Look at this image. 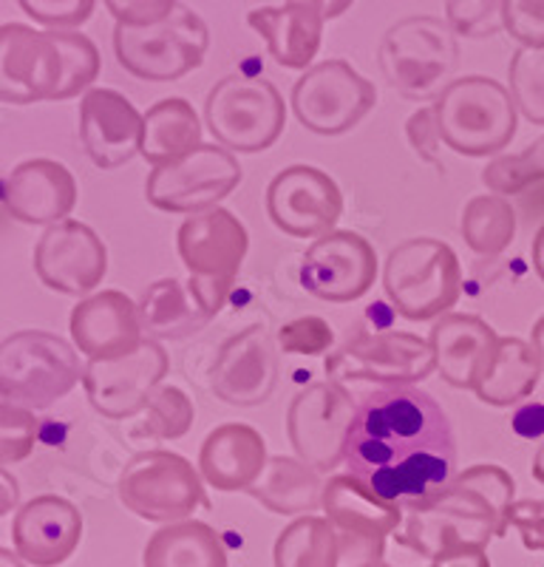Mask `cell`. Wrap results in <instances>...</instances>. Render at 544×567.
Listing matches in <instances>:
<instances>
[{"label":"cell","instance_id":"48","mask_svg":"<svg viewBox=\"0 0 544 567\" xmlns=\"http://www.w3.org/2000/svg\"><path fill=\"white\" fill-rule=\"evenodd\" d=\"M513 434L522 440H544V403H522L511 417Z\"/></svg>","mask_w":544,"mask_h":567},{"label":"cell","instance_id":"36","mask_svg":"<svg viewBox=\"0 0 544 567\" xmlns=\"http://www.w3.org/2000/svg\"><path fill=\"white\" fill-rule=\"evenodd\" d=\"M196 409L188 392L179 386H163L150 394L148 406L143 409L134 425V437L143 440H179L193 429Z\"/></svg>","mask_w":544,"mask_h":567},{"label":"cell","instance_id":"5","mask_svg":"<svg viewBox=\"0 0 544 567\" xmlns=\"http://www.w3.org/2000/svg\"><path fill=\"white\" fill-rule=\"evenodd\" d=\"M80 349L43 329H20L0 343V394L3 403L49 409L83 383Z\"/></svg>","mask_w":544,"mask_h":567},{"label":"cell","instance_id":"37","mask_svg":"<svg viewBox=\"0 0 544 567\" xmlns=\"http://www.w3.org/2000/svg\"><path fill=\"white\" fill-rule=\"evenodd\" d=\"M508 91L527 123L544 125V49L519 45L508 65Z\"/></svg>","mask_w":544,"mask_h":567},{"label":"cell","instance_id":"51","mask_svg":"<svg viewBox=\"0 0 544 567\" xmlns=\"http://www.w3.org/2000/svg\"><path fill=\"white\" fill-rule=\"evenodd\" d=\"M286 3H310V7L321 9L326 20L332 18H341L344 12H349V7L355 0H286Z\"/></svg>","mask_w":544,"mask_h":567},{"label":"cell","instance_id":"46","mask_svg":"<svg viewBox=\"0 0 544 567\" xmlns=\"http://www.w3.org/2000/svg\"><path fill=\"white\" fill-rule=\"evenodd\" d=\"M119 27H156L179 9V0H105Z\"/></svg>","mask_w":544,"mask_h":567},{"label":"cell","instance_id":"49","mask_svg":"<svg viewBox=\"0 0 544 567\" xmlns=\"http://www.w3.org/2000/svg\"><path fill=\"white\" fill-rule=\"evenodd\" d=\"M428 567H491V561H488L485 550H468V554L448 556L442 561H431Z\"/></svg>","mask_w":544,"mask_h":567},{"label":"cell","instance_id":"23","mask_svg":"<svg viewBox=\"0 0 544 567\" xmlns=\"http://www.w3.org/2000/svg\"><path fill=\"white\" fill-rule=\"evenodd\" d=\"M3 210L20 225L52 227L77 207V179L57 159H27L3 179Z\"/></svg>","mask_w":544,"mask_h":567},{"label":"cell","instance_id":"14","mask_svg":"<svg viewBox=\"0 0 544 567\" xmlns=\"http://www.w3.org/2000/svg\"><path fill=\"white\" fill-rule=\"evenodd\" d=\"M355 414L357 403L337 381L306 386L292 398L286 412V434L295 454L321 474L344 465L346 437Z\"/></svg>","mask_w":544,"mask_h":567},{"label":"cell","instance_id":"26","mask_svg":"<svg viewBox=\"0 0 544 567\" xmlns=\"http://www.w3.org/2000/svg\"><path fill=\"white\" fill-rule=\"evenodd\" d=\"M437 354V374L453 389L473 392L491 367L502 338L488 321L468 312H448L428 336Z\"/></svg>","mask_w":544,"mask_h":567},{"label":"cell","instance_id":"41","mask_svg":"<svg viewBox=\"0 0 544 567\" xmlns=\"http://www.w3.org/2000/svg\"><path fill=\"white\" fill-rule=\"evenodd\" d=\"M38 432L40 425L32 409L3 403L0 406V463L18 465L20 460H27L34 452Z\"/></svg>","mask_w":544,"mask_h":567},{"label":"cell","instance_id":"4","mask_svg":"<svg viewBox=\"0 0 544 567\" xmlns=\"http://www.w3.org/2000/svg\"><path fill=\"white\" fill-rule=\"evenodd\" d=\"M460 45L446 20L415 14L383 34L380 71L408 100H440L442 91L457 80Z\"/></svg>","mask_w":544,"mask_h":567},{"label":"cell","instance_id":"16","mask_svg":"<svg viewBox=\"0 0 544 567\" xmlns=\"http://www.w3.org/2000/svg\"><path fill=\"white\" fill-rule=\"evenodd\" d=\"M266 216L292 239H321L344 216V194L315 165H290L266 185Z\"/></svg>","mask_w":544,"mask_h":567},{"label":"cell","instance_id":"30","mask_svg":"<svg viewBox=\"0 0 544 567\" xmlns=\"http://www.w3.org/2000/svg\"><path fill=\"white\" fill-rule=\"evenodd\" d=\"M205 125L199 114L185 97H168L150 105L145 111V134H143V156L150 168H165L174 162L185 159L201 148L205 142Z\"/></svg>","mask_w":544,"mask_h":567},{"label":"cell","instance_id":"12","mask_svg":"<svg viewBox=\"0 0 544 567\" xmlns=\"http://www.w3.org/2000/svg\"><path fill=\"white\" fill-rule=\"evenodd\" d=\"M435 372V347L415 332H372L326 354V374L337 383L369 381L383 386H415Z\"/></svg>","mask_w":544,"mask_h":567},{"label":"cell","instance_id":"55","mask_svg":"<svg viewBox=\"0 0 544 567\" xmlns=\"http://www.w3.org/2000/svg\"><path fill=\"white\" fill-rule=\"evenodd\" d=\"M0 565H3V567H27V561L20 559L18 550L3 548V550H0Z\"/></svg>","mask_w":544,"mask_h":567},{"label":"cell","instance_id":"45","mask_svg":"<svg viewBox=\"0 0 544 567\" xmlns=\"http://www.w3.org/2000/svg\"><path fill=\"white\" fill-rule=\"evenodd\" d=\"M406 140L422 162H428V165H440V148L446 145V142H442V131H440V120H437L435 103L422 105L420 111H415V114L408 116Z\"/></svg>","mask_w":544,"mask_h":567},{"label":"cell","instance_id":"53","mask_svg":"<svg viewBox=\"0 0 544 567\" xmlns=\"http://www.w3.org/2000/svg\"><path fill=\"white\" fill-rule=\"evenodd\" d=\"M531 343H533V349H536V352H538V361H542V367H544V316L538 318L536 323H533Z\"/></svg>","mask_w":544,"mask_h":567},{"label":"cell","instance_id":"54","mask_svg":"<svg viewBox=\"0 0 544 567\" xmlns=\"http://www.w3.org/2000/svg\"><path fill=\"white\" fill-rule=\"evenodd\" d=\"M533 480H536L538 485H544V440L542 445H538L536 457H533Z\"/></svg>","mask_w":544,"mask_h":567},{"label":"cell","instance_id":"50","mask_svg":"<svg viewBox=\"0 0 544 567\" xmlns=\"http://www.w3.org/2000/svg\"><path fill=\"white\" fill-rule=\"evenodd\" d=\"M18 480H14L9 471H3V474H0V511H3V514H12L14 505H18Z\"/></svg>","mask_w":544,"mask_h":567},{"label":"cell","instance_id":"21","mask_svg":"<svg viewBox=\"0 0 544 567\" xmlns=\"http://www.w3.org/2000/svg\"><path fill=\"white\" fill-rule=\"evenodd\" d=\"M145 114L114 89H91L80 103V140L100 171H117L143 151Z\"/></svg>","mask_w":544,"mask_h":567},{"label":"cell","instance_id":"42","mask_svg":"<svg viewBox=\"0 0 544 567\" xmlns=\"http://www.w3.org/2000/svg\"><path fill=\"white\" fill-rule=\"evenodd\" d=\"M279 349L286 354H326L335 347V329L321 316H301L279 329Z\"/></svg>","mask_w":544,"mask_h":567},{"label":"cell","instance_id":"24","mask_svg":"<svg viewBox=\"0 0 544 567\" xmlns=\"http://www.w3.org/2000/svg\"><path fill=\"white\" fill-rule=\"evenodd\" d=\"M83 536V516L72 499L40 494L20 505L12 519V545L32 567H60L74 556Z\"/></svg>","mask_w":544,"mask_h":567},{"label":"cell","instance_id":"52","mask_svg":"<svg viewBox=\"0 0 544 567\" xmlns=\"http://www.w3.org/2000/svg\"><path fill=\"white\" fill-rule=\"evenodd\" d=\"M533 267H536L538 278L544 281V225L536 230V239H533Z\"/></svg>","mask_w":544,"mask_h":567},{"label":"cell","instance_id":"9","mask_svg":"<svg viewBox=\"0 0 544 567\" xmlns=\"http://www.w3.org/2000/svg\"><path fill=\"white\" fill-rule=\"evenodd\" d=\"M205 125L221 148L261 154L284 134V97L270 80L224 78L205 100Z\"/></svg>","mask_w":544,"mask_h":567},{"label":"cell","instance_id":"17","mask_svg":"<svg viewBox=\"0 0 544 567\" xmlns=\"http://www.w3.org/2000/svg\"><path fill=\"white\" fill-rule=\"evenodd\" d=\"M170 358L159 341L145 338L136 352L114 361H88L83 372V389L94 412L108 420L139 417L150 394L163 386Z\"/></svg>","mask_w":544,"mask_h":567},{"label":"cell","instance_id":"25","mask_svg":"<svg viewBox=\"0 0 544 567\" xmlns=\"http://www.w3.org/2000/svg\"><path fill=\"white\" fill-rule=\"evenodd\" d=\"M176 250L190 276L236 281L250 252V233L233 210L213 207L181 221L176 230Z\"/></svg>","mask_w":544,"mask_h":567},{"label":"cell","instance_id":"6","mask_svg":"<svg viewBox=\"0 0 544 567\" xmlns=\"http://www.w3.org/2000/svg\"><path fill=\"white\" fill-rule=\"evenodd\" d=\"M442 142L462 156H491L516 136L519 109L511 91L485 74L457 78L435 103Z\"/></svg>","mask_w":544,"mask_h":567},{"label":"cell","instance_id":"43","mask_svg":"<svg viewBox=\"0 0 544 567\" xmlns=\"http://www.w3.org/2000/svg\"><path fill=\"white\" fill-rule=\"evenodd\" d=\"M20 9L45 29L74 32L94 14L97 0H18Z\"/></svg>","mask_w":544,"mask_h":567},{"label":"cell","instance_id":"1","mask_svg":"<svg viewBox=\"0 0 544 567\" xmlns=\"http://www.w3.org/2000/svg\"><path fill=\"white\" fill-rule=\"evenodd\" d=\"M344 468L402 511L428 503L460 477L451 420L422 389H375L357 403Z\"/></svg>","mask_w":544,"mask_h":567},{"label":"cell","instance_id":"13","mask_svg":"<svg viewBox=\"0 0 544 567\" xmlns=\"http://www.w3.org/2000/svg\"><path fill=\"white\" fill-rule=\"evenodd\" d=\"M239 182L241 165L233 151L221 145H201L185 159L150 171L145 196L156 210L196 216L219 207V202L233 194Z\"/></svg>","mask_w":544,"mask_h":567},{"label":"cell","instance_id":"22","mask_svg":"<svg viewBox=\"0 0 544 567\" xmlns=\"http://www.w3.org/2000/svg\"><path fill=\"white\" fill-rule=\"evenodd\" d=\"M72 341L88 361H114L145 343L139 303L119 290H100L83 298L69 316Z\"/></svg>","mask_w":544,"mask_h":567},{"label":"cell","instance_id":"38","mask_svg":"<svg viewBox=\"0 0 544 567\" xmlns=\"http://www.w3.org/2000/svg\"><path fill=\"white\" fill-rule=\"evenodd\" d=\"M544 179V140L533 142L522 154L496 156L482 174V182L491 194L516 196Z\"/></svg>","mask_w":544,"mask_h":567},{"label":"cell","instance_id":"27","mask_svg":"<svg viewBox=\"0 0 544 567\" xmlns=\"http://www.w3.org/2000/svg\"><path fill=\"white\" fill-rule=\"evenodd\" d=\"M266 443L259 429L247 423H224L201 440L199 471L216 491H250L266 465Z\"/></svg>","mask_w":544,"mask_h":567},{"label":"cell","instance_id":"20","mask_svg":"<svg viewBox=\"0 0 544 567\" xmlns=\"http://www.w3.org/2000/svg\"><path fill=\"white\" fill-rule=\"evenodd\" d=\"M275 343L264 327H247L227 338L208 372L216 398L239 409L266 403L279 386Z\"/></svg>","mask_w":544,"mask_h":567},{"label":"cell","instance_id":"7","mask_svg":"<svg viewBox=\"0 0 544 567\" xmlns=\"http://www.w3.org/2000/svg\"><path fill=\"white\" fill-rule=\"evenodd\" d=\"M210 29L188 7H179L156 27L114 29V54L128 74L145 83H176L208 58Z\"/></svg>","mask_w":544,"mask_h":567},{"label":"cell","instance_id":"47","mask_svg":"<svg viewBox=\"0 0 544 567\" xmlns=\"http://www.w3.org/2000/svg\"><path fill=\"white\" fill-rule=\"evenodd\" d=\"M508 528L519 530L527 550L544 554V499H516L508 514Z\"/></svg>","mask_w":544,"mask_h":567},{"label":"cell","instance_id":"15","mask_svg":"<svg viewBox=\"0 0 544 567\" xmlns=\"http://www.w3.org/2000/svg\"><path fill=\"white\" fill-rule=\"evenodd\" d=\"M65 58L52 29L7 23L0 29V94L9 105L57 103Z\"/></svg>","mask_w":544,"mask_h":567},{"label":"cell","instance_id":"44","mask_svg":"<svg viewBox=\"0 0 544 567\" xmlns=\"http://www.w3.org/2000/svg\"><path fill=\"white\" fill-rule=\"evenodd\" d=\"M502 20L519 45L544 49V0H505Z\"/></svg>","mask_w":544,"mask_h":567},{"label":"cell","instance_id":"56","mask_svg":"<svg viewBox=\"0 0 544 567\" xmlns=\"http://www.w3.org/2000/svg\"><path fill=\"white\" fill-rule=\"evenodd\" d=\"M369 567H391V565L386 559H380V561H375V565H369Z\"/></svg>","mask_w":544,"mask_h":567},{"label":"cell","instance_id":"35","mask_svg":"<svg viewBox=\"0 0 544 567\" xmlns=\"http://www.w3.org/2000/svg\"><path fill=\"white\" fill-rule=\"evenodd\" d=\"M516 210L505 196H473L462 210V239L477 256H499L513 245Z\"/></svg>","mask_w":544,"mask_h":567},{"label":"cell","instance_id":"32","mask_svg":"<svg viewBox=\"0 0 544 567\" xmlns=\"http://www.w3.org/2000/svg\"><path fill=\"white\" fill-rule=\"evenodd\" d=\"M145 567H230L221 536L199 519L163 525L145 545Z\"/></svg>","mask_w":544,"mask_h":567},{"label":"cell","instance_id":"39","mask_svg":"<svg viewBox=\"0 0 544 567\" xmlns=\"http://www.w3.org/2000/svg\"><path fill=\"white\" fill-rule=\"evenodd\" d=\"M54 38L60 43V52L65 58V78L63 85H60L57 100H72L80 97V94H88L94 89V80L100 78V69H103V58H100V49L94 45V40L80 34L77 29L74 32H60V29H52Z\"/></svg>","mask_w":544,"mask_h":567},{"label":"cell","instance_id":"2","mask_svg":"<svg viewBox=\"0 0 544 567\" xmlns=\"http://www.w3.org/2000/svg\"><path fill=\"white\" fill-rule=\"evenodd\" d=\"M513 503L516 483L502 465H471L440 496L406 508L395 539L428 561L485 550L493 536L508 534Z\"/></svg>","mask_w":544,"mask_h":567},{"label":"cell","instance_id":"11","mask_svg":"<svg viewBox=\"0 0 544 567\" xmlns=\"http://www.w3.org/2000/svg\"><path fill=\"white\" fill-rule=\"evenodd\" d=\"M290 103L292 114L306 131L317 136H341L375 109L377 89L346 60H324L295 80Z\"/></svg>","mask_w":544,"mask_h":567},{"label":"cell","instance_id":"18","mask_svg":"<svg viewBox=\"0 0 544 567\" xmlns=\"http://www.w3.org/2000/svg\"><path fill=\"white\" fill-rule=\"evenodd\" d=\"M377 252L355 230H332L310 245L301 258V284L326 303H352L372 290Z\"/></svg>","mask_w":544,"mask_h":567},{"label":"cell","instance_id":"10","mask_svg":"<svg viewBox=\"0 0 544 567\" xmlns=\"http://www.w3.org/2000/svg\"><path fill=\"white\" fill-rule=\"evenodd\" d=\"M324 516L341 542L337 567H369L386 556V542L402 528L400 505L380 499L352 474H337L324 488Z\"/></svg>","mask_w":544,"mask_h":567},{"label":"cell","instance_id":"33","mask_svg":"<svg viewBox=\"0 0 544 567\" xmlns=\"http://www.w3.org/2000/svg\"><path fill=\"white\" fill-rule=\"evenodd\" d=\"M139 318L145 332L163 341H179L210 323L196 303L188 281L181 284L179 278H159L150 284L139 298Z\"/></svg>","mask_w":544,"mask_h":567},{"label":"cell","instance_id":"3","mask_svg":"<svg viewBox=\"0 0 544 567\" xmlns=\"http://www.w3.org/2000/svg\"><path fill=\"white\" fill-rule=\"evenodd\" d=\"M383 290L406 321H440L462 296V267L451 245L417 236L389 252L383 265Z\"/></svg>","mask_w":544,"mask_h":567},{"label":"cell","instance_id":"19","mask_svg":"<svg viewBox=\"0 0 544 567\" xmlns=\"http://www.w3.org/2000/svg\"><path fill=\"white\" fill-rule=\"evenodd\" d=\"M108 270V250L88 225L65 219L45 227L34 245V272L40 281L63 296L88 298Z\"/></svg>","mask_w":544,"mask_h":567},{"label":"cell","instance_id":"40","mask_svg":"<svg viewBox=\"0 0 544 567\" xmlns=\"http://www.w3.org/2000/svg\"><path fill=\"white\" fill-rule=\"evenodd\" d=\"M505 0H446V23L453 34L482 40L505 32Z\"/></svg>","mask_w":544,"mask_h":567},{"label":"cell","instance_id":"28","mask_svg":"<svg viewBox=\"0 0 544 567\" xmlns=\"http://www.w3.org/2000/svg\"><path fill=\"white\" fill-rule=\"evenodd\" d=\"M324 14L310 3H284L247 12V27L259 32L266 52L284 69H310L324 45Z\"/></svg>","mask_w":544,"mask_h":567},{"label":"cell","instance_id":"31","mask_svg":"<svg viewBox=\"0 0 544 567\" xmlns=\"http://www.w3.org/2000/svg\"><path fill=\"white\" fill-rule=\"evenodd\" d=\"M542 374L544 367L531 341L502 338L491 367L482 374L480 386L473 389V394L488 406H516L525 398H531Z\"/></svg>","mask_w":544,"mask_h":567},{"label":"cell","instance_id":"8","mask_svg":"<svg viewBox=\"0 0 544 567\" xmlns=\"http://www.w3.org/2000/svg\"><path fill=\"white\" fill-rule=\"evenodd\" d=\"M205 477L176 452H143L128 460L119 474L117 494L125 508L145 523L176 525L196 508H210Z\"/></svg>","mask_w":544,"mask_h":567},{"label":"cell","instance_id":"34","mask_svg":"<svg viewBox=\"0 0 544 567\" xmlns=\"http://www.w3.org/2000/svg\"><path fill=\"white\" fill-rule=\"evenodd\" d=\"M341 542L326 516H299L272 545L275 567H337Z\"/></svg>","mask_w":544,"mask_h":567},{"label":"cell","instance_id":"29","mask_svg":"<svg viewBox=\"0 0 544 567\" xmlns=\"http://www.w3.org/2000/svg\"><path fill=\"white\" fill-rule=\"evenodd\" d=\"M324 488L326 483H321V471H315L301 457H281L279 454V457L266 460L261 477L247 494L255 496L270 514L299 519L324 505Z\"/></svg>","mask_w":544,"mask_h":567}]
</instances>
